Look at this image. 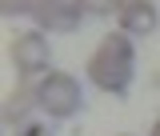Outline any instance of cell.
<instances>
[{
    "label": "cell",
    "instance_id": "8",
    "mask_svg": "<svg viewBox=\"0 0 160 136\" xmlns=\"http://www.w3.org/2000/svg\"><path fill=\"white\" fill-rule=\"evenodd\" d=\"M36 0H0V16H32Z\"/></svg>",
    "mask_w": 160,
    "mask_h": 136
},
{
    "label": "cell",
    "instance_id": "1",
    "mask_svg": "<svg viewBox=\"0 0 160 136\" xmlns=\"http://www.w3.org/2000/svg\"><path fill=\"white\" fill-rule=\"evenodd\" d=\"M84 76L96 84L100 92H112V96H124L136 80V44L128 32H108V36L96 44V52L84 64Z\"/></svg>",
    "mask_w": 160,
    "mask_h": 136
},
{
    "label": "cell",
    "instance_id": "5",
    "mask_svg": "<svg viewBox=\"0 0 160 136\" xmlns=\"http://www.w3.org/2000/svg\"><path fill=\"white\" fill-rule=\"evenodd\" d=\"M116 24L128 36H152L156 24H160V8L152 0H124L120 12H116Z\"/></svg>",
    "mask_w": 160,
    "mask_h": 136
},
{
    "label": "cell",
    "instance_id": "4",
    "mask_svg": "<svg viewBox=\"0 0 160 136\" xmlns=\"http://www.w3.org/2000/svg\"><path fill=\"white\" fill-rule=\"evenodd\" d=\"M80 12L72 0H36L32 4V20H36V28L44 32V36H68V32H76L80 28Z\"/></svg>",
    "mask_w": 160,
    "mask_h": 136
},
{
    "label": "cell",
    "instance_id": "11",
    "mask_svg": "<svg viewBox=\"0 0 160 136\" xmlns=\"http://www.w3.org/2000/svg\"><path fill=\"white\" fill-rule=\"evenodd\" d=\"M124 136H132V132H124Z\"/></svg>",
    "mask_w": 160,
    "mask_h": 136
},
{
    "label": "cell",
    "instance_id": "2",
    "mask_svg": "<svg viewBox=\"0 0 160 136\" xmlns=\"http://www.w3.org/2000/svg\"><path fill=\"white\" fill-rule=\"evenodd\" d=\"M36 104L48 120H68L84 108V92H80V80L64 68H48L36 80Z\"/></svg>",
    "mask_w": 160,
    "mask_h": 136
},
{
    "label": "cell",
    "instance_id": "3",
    "mask_svg": "<svg viewBox=\"0 0 160 136\" xmlns=\"http://www.w3.org/2000/svg\"><path fill=\"white\" fill-rule=\"evenodd\" d=\"M8 60L16 64L20 80H40L52 64V44L40 28H28V32H16L8 40Z\"/></svg>",
    "mask_w": 160,
    "mask_h": 136
},
{
    "label": "cell",
    "instance_id": "6",
    "mask_svg": "<svg viewBox=\"0 0 160 136\" xmlns=\"http://www.w3.org/2000/svg\"><path fill=\"white\" fill-rule=\"evenodd\" d=\"M36 104V80H20L16 88L4 96V128H24Z\"/></svg>",
    "mask_w": 160,
    "mask_h": 136
},
{
    "label": "cell",
    "instance_id": "9",
    "mask_svg": "<svg viewBox=\"0 0 160 136\" xmlns=\"http://www.w3.org/2000/svg\"><path fill=\"white\" fill-rule=\"evenodd\" d=\"M16 136H52L48 124H40V120H28L24 128H16Z\"/></svg>",
    "mask_w": 160,
    "mask_h": 136
},
{
    "label": "cell",
    "instance_id": "7",
    "mask_svg": "<svg viewBox=\"0 0 160 136\" xmlns=\"http://www.w3.org/2000/svg\"><path fill=\"white\" fill-rule=\"evenodd\" d=\"M84 16H112V12H120V4L124 0H72Z\"/></svg>",
    "mask_w": 160,
    "mask_h": 136
},
{
    "label": "cell",
    "instance_id": "10",
    "mask_svg": "<svg viewBox=\"0 0 160 136\" xmlns=\"http://www.w3.org/2000/svg\"><path fill=\"white\" fill-rule=\"evenodd\" d=\"M148 136H160V120H156V124H152V132H148Z\"/></svg>",
    "mask_w": 160,
    "mask_h": 136
}]
</instances>
